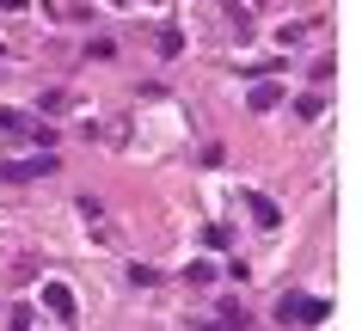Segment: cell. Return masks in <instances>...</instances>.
Here are the masks:
<instances>
[{
    "instance_id": "5b68a950",
    "label": "cell",
    "mask_w": 362,
    "mask_h": 331,
    "mask_svg": "<svg viewBox=\"0 0 362 331\" xmlns=\"http://www.w3.org/2000/svg\"><path fill=\"white\" fill-rule=\"evenodd\" d=\"M246 104L264 117V111H276V104H283V86H276V80H264V86H252V92H246Z\"/></svg>"
},
{
    "instance_id": "8fae6325",
    "label": "cell",
    "mask_w": 362,
    "mask_h": 331,
    "mask_svg": "<svg viewBox=\"0 0 362 331\" xmlns=\"http://www.w3.org/2000/svg\"><path fill=\"white\" fill-rule=\"evenodd\" d=\"M258 6H264V0H258Z\"/></svg>"
},
{
    "instance_id": "3957f363",
    "label": "cell",
    "mask_w": 362,
    "mask_h": 331,
    "mask_svg": "<svg viewBox=\"0 0 362 331\" xmlns=\"http://www.w3.org/2000/svg\"><path fill=\"white\" fill-rule=\"evenodd\" d=\"M43 307L56 313L62 325H74V319H80V301H74V289H68V282H49V289H43Z\"/></svg>"
},
{
    "instance_id": "8992f818",
    "label": "cell",
    "mask_w": 362,
    "mask_h": 331,
    "mask_svg": "<svg viewBox=\"0 0 362 331\" xmlns=\"http://www.w3.org/2000/svg\"><path fill=\"white\" fill-rule=\"evenodd\" d=\"M246 209H252V221H258V227H276V221H283V209H276L270 196H246Z\"/></svg>"
},
{
    "instance_id": "9c48e42d",
    "label": "cell",
    "mask_w": 362,
    "mask_h": 331,
    "mask_svg": "<svg viewBox=\"0 0 362 331\" xmlns=\"http://www.w3.org/2000/svg\"><path fill=\"white\" fill-rule=\"evenodd\" d=\"M6 331H31V307H13V313H6Z\"/></svg>"
},
{
    "instance_id": "7a4b0ae2",
    "label": "cell",
    "mask_w": 362,
    "mask_h": 331,
    "mask_svg": "<svg viewBox=\"0 0 362 331\" xmlns=\"http://www.w3.org/2000/svg\"><path fill=\"white\" fill-rule=\"evenodd\" d=\"M276 319H288V325H301V319H307V325H320V319H325V301H307V294H288L283 307H276Z\"/></svg>"
},
{
    "instance_id": "ba28073f",
    "label": "cell",
    "mask_w": 362,
    "mask_h": 331,
    "mask_svg": "<svg viewBox=\"0 0 362 331\" xmlns=\"http://www.w3.org/2000/svg\"><path fill=\"white\" fill-rule=\"evenodd\" d=\"M129 282H135V289H153V282H160V276H153L148 264H129Z\"/></svg>"
},
{
    "instance_id": "277c9868",
    "label": "cell",
    "mask_w": 362,
    "mask_h": 331,
    "mask_svg": "<svg viewBox=\"0 0 362 331\" xmlns=\"http://www.w3.org/2000/svg\"><path fill=\"white\" fill-rule=\"evenodd\" d=\"M0 129H6L13 141H37V129H43V123H31L25 111H13V104H0Z\"/></svg>"
},
{
    "instance_id": "30bf717a",
    "label": "cell",
    "mask_w": 362,
    "mask_h": 331,
    "mask_svg": "<svg viewBox=\"0 0 362 331\" xmlns=\"http://www.w3.org/2000/svg\"><path fill=\"white\" fill-rule=\"evenodd\" d=\"M0 6H6V13H25V6H31V0H0Z\"/></svg>"
},
{
    "instance_id": "6da1fadb",
    "label": "cell",
    "mask_w": 362,
    "mask_h": 331,
    "mask_svg": "<svg viewBox=\"0 0 362 331\" xmlns=\"http://www.w3.org/2000/svg\"><path fill=\"white\" fill-rule=\"evenodd\" d=\"M56 172H62L56 154H31V160H6V166H0L6 184H37V178H56Z\"/></svg>"
},
{
    "instance_id": "52a82bcc",
    "label": "cell",
    "mask_w": 362,
    "mask_h": 331,
    "mask_svg": "<svg viewBox=\"0 0 362 331\" xmlns=\"http://www.w3.org/2000/svg\"><path fill=\"white\" fill-rule=\"evenodd\" d=\"M153 49H160V56H178V49H185V37L166 25V31H153Z\"/></svg>"
}]
</instances>
